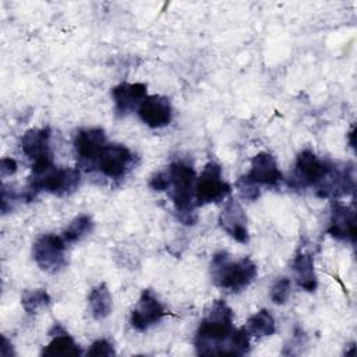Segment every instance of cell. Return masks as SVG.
I'll list each match as a JSON object with an SVG mask.
<instances>
[{"label": "cell", "mask_w": 357, "mask_h": 357, "mask_svg": "<svg viewBox=\"0 0 357 357\" xmlns=\"http://www.w3.org/2000/svg\"><path fill=\"white\" fill-rule=\"evenodd\" d=\"M194 347L199 356H244L250 351V335L245 328L233 326L231 308L216 300L198 325Z\"/></svg>", "instance_id": "obj_1"}, {"label": "cell", "mask_w": 357, "mask_h": 357, "mask_svg": "<svg viewBox=\"0 0 357 357\" xmlns=\"http://www.w3.org/2000/svg\"><path fill=\"white\" fill-rule=\"evenodd\" d=\"M167 176H169V187L167 194L174 205V211L177 219L185 225L192 226L197 222L195 212V170L191 165L176 160L169 165Z\"/></svg>", "instance_id": "obj_2"}, {"label": "cell", "mask_w": 357, "mask_h": 357, "mask_svg": "<svg viewBox=\"0 0 357 357\" xmlns=\"http://www.w3.org/2000/svg\"><path fill=\"white\" fill-rule=\"evenodd\" d=\"M211 279L215 286L230 291H241L258 275L255 262L244 257L238 261H233L231 255L226 251H219L211 261Z\"/></svg>", "instance_id": "obj_3"}, {"label": "cell", "mask_w": 357, "mask_h": 357, "mask_svg": "<svg viewBox=\"0 0 357 357\" xmlns=\"http://www.w3.org/2000/svg\"><path fill=\"white\" fill-rule=\"evenodd\" d=\"M81 181V173L74 167H59L54 163L45 167L32 169L28 177V191L32 197L45 191L59 197L68 195L77 190Z\"/></svg>", "instance_id": "obj_4"}, {"label": "cell", "mask_w": 357, "mask_h": 357, "mask_svg": "<svg viewBox=\"0 0 357 357\" xmlns=\"http://www.w3.org/2000/svg\"><path fill=\"white\" fill-rule=\"evenodd\" d=\"M67 243L63 236L40 234L32 245V258L36 265L49 273H57L67 265Z\"/></svg>", "instance_id": "obj_5"}, {"label": "cell", "mask_w": 357, "mask_h": 357, "mask_svg": "<svg viewBox=\"0 0 357 357\" xmlns=\"http://www.w3.org/2000/svg\"><path fill=\"white\" fill-rule=\"evenodd\" d=\"M231 187L222 177L219 163L211 160L205 165L202 173L195 181V205L202 206L220 202L230 195Z\"/></svg>", "instance_id": "obj_6"}, {"label": "cell", "mask_w": 357, "mask_h": 357, "mask_svg": "<svg viewBox=\"0 0 357 357\" xmlns=\"http://www.w3.org/2000/svg\"><path fill=\"white\" fill-rule=\"evenodd\" d=\"M166 308L152 289H144L141 296L131 310L130 324L134 329L144 332L156 325L166 315Z\"/></svg>", "instance_id": "obj_7"}, {"label": "cell", "mask_w": 357, "mask_h": 357, "mask_svg": "<svg viewBox=\"0 0 357 357\" xmlns=\"http://www.w3.org/2000/svg\"><path fill=\"white\" fill-rule=\"evenodd\" d=\"M107 145L106 134L102 128H82L75 134L74 149L81 166L86 169L96 167L98 159Z\"/></svg>", "instance_id": "obj_8"}, {"label": "cell", "mask_w": 357, "mask_h": 357, "mask_svg": "<svg viewBox=\"0 0 357 357\" xmlns=\"http://www.w3.org/2000/svg\"><path fill=\"white\" fill-rule=\"evenodd\" d=\"M50 128H31L21 137L20 146L22 153L32 162L33 167H45L53 163L50 148Z\"/></svg>", "instance_id": "obj_9"}, {"label": "cell", "mask_w": 357, "mask_h": 357, "mask_svg": "<svg viewBox=\"0 0 357 357\" xmlns=\"http://www.w3.org/2000/svg\"><path fill=\"white\" fill-rule=\"evenodd\" d=\"M134 159V153L126 145L107 144L98 159L96 167L103 176L112 180H119L131 170Z\"/></svg>", "instance_id": "obj_10"}, {"label": "cell", "mask_w": 357, "mask_h": 357, "mask_svg": "<svg viewBox=\"0 0 357 357\" xmlns=\"http://www.w3.org/2000/svg\"><path fill=\"white\" fill-rule=\"evenodd\" d=\"M219 226L222 230L229 234L233 240L240 244H245L250 240L248 226H247V215L240 205V202L234 198H229L219 213Z\"/></svg>", "instance_id": "obj_11"}, {"label": "cell", "mask_w": 357, "mask_h": 357, "mask_svg": "<svg viewBox=\"0 0 357 357\" xmlns=\"http://www.w3.org/2000/svg\"><path fill=\"white\" fill-rule=\"evenodd\" d=\"M326 231L336 240L356 243L357 230H356L354 209L347 205H343L337 201L332 202L331 216H329V223H328Z\"/></svg>", "instance_id": "obj_12"}, {"label": "cell", "mask_w": 357, "mask_h": 357, "mask_svg": "<svg viewBox=\"0 0 357 357\" xmlns=\"http://www.w3.org/2000/svg\"><path fill=\"white\" fill-rule=\"evenodd\" d=\"M138 116L151 128L167 126L173 117L170 99L163 95H146L138 107Z\"/></svg>", "instance_id": "obj_13"}, {"label": "cell", "mask_w": 357, "mask_h": 357, "mask_svg": "<svg viewBox=\"0 0 357 357\" xmlns=\"http://www.w3.org/2000/svg\"><path fill=\"white\" fill-rule=\"evenodd\" d=\"M244 176L257 185L269 187L278 185L283 178L276 158L269 152H259L252 156L250 170Z\"/></svg>", "instance_id": "obj_14"}, {"label": "cell", "mask_w": 357, "mask_h": 357, "mask_svg": "<svg viewBox=\"0 0 357 357\" xmlns=\"http://www.w3.org/2000/svg\"><path fill=\"white\" fill-rule=\"evenodd\" d=\"M114 102V113L123 119L139 107L141 102L146 98V85L142 82H121L112 89Z\"/></svg>", "instance_id": "obj_15"}, {"label": "cell", "mask_w": 357, "mask_h": 357, "mask_svg": "<svg viewBox=\"0 0 357 357\" xmlns=\"http://www.w3.org/2000/svg\"><path fill=\"white\" fill-rule=\"evenodd\" d=\"M49 335L53 336V339L43 347V357H78L82 354L77 342L61 326L54 325Z\"/></svg>", "instance_id": "obj_16"}, {"label": "cell", "mask_w": 357, "mask_h": 357, "mask_svg": "<svg viewBox=\"0 0 357 357\" xmlns=\"http://www.w3.org/2000/svg\"><path fill=\"white\" fill-rule=\"evenodd\" d=\"M291 271L298 287L310 293L317 290L318 279L315 275L314 259L308 252L300 251L294 255L291 261Z\"/></svg>", "instance_id": "obj_17"}, {"label": "cell", "mask_w": 357, "mask_h": 357, "mask_svg": "<svg viewBox=\"0 0 357 357\" xmlns=\"http://www.w3.org/2000/svg\"><path fill=\"white\" fill-rule=\"evenodd\" d=\"M88 305L91 315L96 321H102L110 315L113 308V298L106 283H99L92 287L88 296Z\"/></svg>", "instance_id": "obj_18"}, {"label": "cell", "mask_w": 357, "mask_h": 357, "mask_svg": "<svg viewBox=\"0 0 357 357\" xmlns=\"http://www.w3.org/2000/svg\"><path fill=\"white\" fill-rule=\"evenodd\" d=\"M244 328L250 336H255V337L272 336L276 332L275 319H273L272 314L265 308L252 314L247 319V324Z\"/></svg>", "instance_id": "obj_19"}, {"label": "cell", "mask_w": 357, "mask_h": 357, "mask_svg": "<svg viewBox=\"0 0 357 357\" xmlns=\"http://www.w3.org/2000/svg\"><path fill=\"white\" fill-rule=\"evenodd\" d=\"M93 226L95 223L92 218L89 215L82 213L70 222V225L63 230L61 236L66 240V243H77L84 237H86L88 234H91L93 230Z\"/></svg>", "instance_id": "obj_20"}, {"label": "cell", "mask_w": 357, "mask_h": 357, "mask_svg": "<svg viewBox=\"0 0 357 357\" xmlns=\"http://www.w3.org/2000/svg\"><path fill=\"white\" fill-rule=\"evenodd\" d=\"M21 304L25 312L36 314L39 310L50 304V296L45 289H29L22 293Z\"/></svg>", "instance_id": "obj_21"}, {"label": "cell", "mask_w": 357, "mask_h": 357, "mask_svg": "<svg viewBox=\"0 0 357 357\" xmlns=\"http://www.w3.org/2000/svg\"><path fill=\"white\" fill-rule=\"evenodd\" d=\"M291 291V282L289 278H278L271 287V300L272 303L282 305L287 301Z\"/></svg>", "instance_id": "obj_22"}, {"label": "cell", "mask_w": 357, "mask_h": 357, "mask_svg": "<svg viewBox=\"0 0 357 357\" xmlns=\"http://www.w3.org/2000/svg\"><path fill=\"white\" fill-rule=\"evenodd\" d=\"M114 354H116V351L113 349V344L106 339L95 340L86 350L88 357H110Z\"/></svg>", "instance_id": "obj_23"}, {"label": "cell", "mask_w": 357, "mask_h": 357, "mask_svg": "<svg viewBox=\"0 0 357 357\" xmlns=\"http://www.w3.org/2000/svg\"><path fill=\"white\" fill-rule=\"evenodd\" d=\"M236 187L240 192V195L245 199H250V201H255L258 197H259V185L251 183L245 176H241L237 183H236Z\"/></svg>", "instance_id": "obj_24"}, {"label": "cell", "mask_w": 357, "mask_h": 357, "mask_svg": "<svg viewBox=\"0 0 357 357\" xmlns=\"http://www.w3.org/2000/svg\"><path fill=\"white\" fill-rule=\"evenodd\" d=\"M148 185L153 191H166L167 187H169L167 170H162V172H158V173L152 174L151 178H149Z\"/></svg>", "instance_id": "obj_25"}, {"label": "cell", "mask_w": 357, "mask_h": 357, "mask_svg": "<svg viewBox=\"0 0 357 357\" xmlns=\"http://www.w3.org/2000/svg\"><path fill=\"white\" fill-rule=\"evenodd\" d=\"M17 162L13 158H3L0 160V176L1 178H6L8 176H13L17 172Z\"/></svg>", "instance_id": "obj_26"}, {"label": "cell", "mask_w": 357, "mask_h": 357, "mask_svg": "<svg viewBox=\"0 0 357 357\" xmlns=\"http://www.w3.org/2000/svg\"><path fill=\"white\" fill-rule=\"evenodd\" d=\"M1 356H3V357H13V356H15V353H14V349H13V344H11V342H10V340H8L6 336H3Z\"/></svg>", "instance_id": "obj_27"}, {"label": "cell", "mask_w": 357, "mask_h": 357, "mask_svg": "<svg viewBox=\"0 0 357 357\" xmlns=\"http://www.w3.org/2000/svg\"><path fill=\"white\" fill-rule=\"evenodd\" d=\"M349 144L350 146H354V127H351V130L349 131Z\"/></svg>", "instance_id": "obj_28"}]
</instances>
